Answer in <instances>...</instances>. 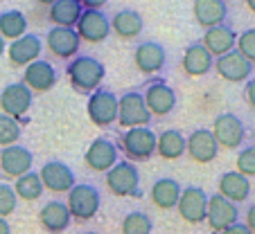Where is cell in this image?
I'll return each instance as SVG.
<instances>
[{"label":"cell","mask_w":255,"mask_h":234,"mask_svg":"<svg viewBox=\"0 0 255 234\" xmlns=\"http://www.w3.org/2000/svg\"><path fill=\"white\" fill-rule=\"evenodd\" d=\"M39 178H41V182H43V189L54 191V194H63V191L68 194L72 187L77 185L75 171H72L66 162H61V160H50V162H45L39 171Z\"/></svg>","instance_id":"9a60e30c"},{"label":"cell","mask_w":255,"mask_h":234,"mask_svg":"<svg viewBox=\"0 0 255 234\" xmlns=\"http://www.w3.org/2000/svg\"><path fill=\"white\" fill-rule=\"evenodd\" d=\"M185 153L199 164H208L217 158L219 144L210 129H197L185 138Z\"/></svg>","instance_id":"2e32d148"},{"label":"cell","mask_w":255,"mask_h":234,"mask_svg":"<svg viewBox=\"0 0 255 234\" xmlns=\"http://www.w3.org/2000/svg\"><path fill=\"white\" fill-rule=\"evenodd\" d=\"M43 182H41L39 173L36 171H29L25 173V176H20L18 180H14V194L16 198H20V201H39L41 196H43Z\"/></svg>","instance_id":"1f68e13d"},{"label":"cell","mask_w":255,"mask_h":234,"mask_svg":"<svg viewBox=\"0 0 255 234\" xmlns=\"http://www.w3.org/2000/svg\"><path fill=\"white\" fill-rule=\"evenodd\" d=\"M84 234H97V232H84Z\"/></svg>","instance_id":"ee69618b"},{"label":"cell","mask_w":255,"mask_h":234,"mask_svg":"<svg viewBox=\"0 0 255 234\" xmlns=\"http://www.w3.org/2000/svg\"><path fill=\"white\" fill-rule=\"evenodd\" d=\"M106 187H109V191H111L113 196H120V198L138 196L140 173L135 169V164L129 162V160L118 162L111 171H106Z\"/></svg>","instance_id":"5b68a950"},{"label":"cell","mask_w":255,"mask_h":234,"mask_svg":"<svg viewBox=\"0 0 255 234\" xmlns=\"http://www.w3.org/2000/svg\"><path fill=\"white\" fill-rule=\"evenodd\" d=\"M111 29L122 41H133L142 34L144 20L135 9H118L111 18Z\"/></svg>","instance_id":"f1b7e54d"},{"label":"cell","mask_w":255,"mask_h":234,"mask_svg":"<svg viewBox=\"0 0 255 234\" xmlns=\"http://www.w3.org/2000/svg\"><path fill=\"white\" fill-rule=\"evenodd\" d=\"M235 50L251 63V66H253V63H255V27L244 29V32L237 36Z\"/></svg>","instance_id":"e575fe53"},{"label":"cell","mask_w":255,"mask_h":234,"mask_svg":"<svg viewBox=\"0 0 255 234\" xmlns=\"http://www.w3.org/2000/svg\"><path fill=\"white\" fill-rule=\"evenodd\" d=\"M244 97H246V101H249L251 108H255V79H249V81H246Z\"/></svg>","instance_id":"74e56055"},{"label":"cell","mask_w":255,"mask_h":234,"mask_svg":"<svg viewBox=\"0 0 255 234\" xmlns=\"http://www.w3.org/2000/svg\"><path fill=\"white\" fill-rule=\"evenodd\" d=\"M133 63L142 75H158L167 63V52L160 43L154 41H142L133 52Z\"/></svg>","instance_id":"ac0fdd59"},{"label":"cell","mask_w":255,"mask_h":234,"mask_svg":"<svg viewBox=\"0 0 255 234\" xmlns=\"http://www.w3.org/2000/svg\"><path fill=\"white\" fill-rule=\"evenodd\" d=\"M16 205H18V198L14 194V187L7 182H0V219H7L9 214H14Z\"/></svg>","instance_id":"8d00e7d4"},{"label":"cell","mask_w":255,"mask_h":234,"mask_svg":"<svg viewBox=\"0 0 255 234\" xmlns=\"http://www.w3.org/2000/svg\"><path fill=\"white\" fill-rule=\"evenodd\" d=\"M18 138H20V124L0 113V147L7 149L11 144H18Z\"/></svg>","instance_id":"836d02e7"},{"label":"cell","mask_w":255,"mask_h":234,"mask_svg":"<svg viewBox=\"0 0 255 234\" xmlns=\"http://www.w3.org/2000/svg\"><path fill=\"white\" fill-rule=\"evenodd\" d=\"M237 173L244 178L255 176V144H249L237 153Z\"/></svg>","instance_id":"d590c367"},{"label":"cell","mask_w":255,"mask_h":234,"mask_svg":"<svg viewBox=\"0 0 255 234\" xmlns=\"http://www.w3.org/2000/svg\"><path fill=\"white\" fill-rule=\"evenodd\" d=\"M154 120L151 113L147 110L142 99V92L138 90H129L122 97H118V124L129 129H142L149 126V122Z\"/></svg>","instance_id":"277c9868"},{"label":"cell","mask_w":255,"mask_h":234,"mask_svg":"<svg viewBox=\"0 0 255 234\" xmlns=\"http://www.w3.org/2000/svg\"><path fill=\"white\" fill-rule=\"evenodd\" d=\"M100 205H102L100 191H97V187L88 185V182H77V185L68 191L66 207L75 221L95 219L97 212H100Z\"/></svg>","instance_id":"3957f363"},{"label":"cell","mask_w":255,"mask_h":234,"mask_svg":"<svg viewBox=\"0 0 255 234\" xmlns=\"http://www.w3.org/2000/svg\"><path fill=\"white\" fill-rule=\"evenodd\" d=\"M178 216L190 225H201L206 221V212H208V194L197 185H190L181 191L178 198Z\"/></svg>","instance_id":"9c48e42d"},{"label":"cell","mask_w":255,"mask_h":234,"mask_svg":"<svg viewBox=\"0 0 255 234\" xmlns=\"http://www.w3.org/2000/svg\"><path fill=\"white\" fill-rule=\"evenodd\" d=\"M23 83L32 92H48L57 83V70L50 61H34L25 68L23 72Z\"/></svg>","instance_id":"7402d4cb"},{"label":"cell","mask_w":255,"mask_h":234,"mask_svg":"<svg viewBox=\"0 0 255 234\" xmlns=\"http://www.w3.org/2000/svg\"><path fill=\"white\" fill-rule=\"evenodd\" d=\"M210 131H212V135H215L217 144L222 149H231V151L242 147V142H244V138H246L244 122L233 113H222L219 117H215Z\"/></svg>","instance_id":"ba28073f"},{"label":"cell","mask_w":255,"mask_h":234,"mask_svg":"<svg viewBox=\"0 0 255 234\" xmlns=\"http://www.w3.org/2000/svg\"><path fill=\"white\" fill-rule=\"evenodd\" d=\"M118 156H120V149L116 142H111L109 138H97L84 153V162L91 171H111L118 164Z\"/></svg>","instance_id":"7c38bea8"},{"label":"cell","mask_w":255,"mask_h":234,"mask_svg":"<svg viewBox=\"0 0 255 234\" xmlns=\"http://www.w3.org/2000/svg\"><path fill=\"white\" fill-rule=\"evenodd\" d=\"M142 99L147 110L151 113V117H167L174 108H176V92L172 86L163 81V79H156L147 86V90L142 92Z\"/></svg>","instance_id":"8fae6325"},{"label":"cell","mask_w":255,"mask_h":234,"mask_svg":"<svg viewBox=\"0 0 255 234\" xmlns=\"http://www.w3.org/2000/svg\"><path fill=\"white\" fill-rule=\"evenodd\" d=\"M222 234H251V232H249V228H246L244 223H235V225H231L228 230H224Z\"/></svg>","instance_id":"ab89813d"},{"label":"cell","mask_w":255,"mask_h":234,"mask_svg":"<svg viewBox=\"0 0 255 234\" xmlns=\"http://www.w3.org/2000/svg\"><path fill=\"white\" fill-rule=\"evenodd\" d=\"M122 234H151L154 232V221L151 216H147L144 212H129V214L122 219L120 225Z\"/></svg>","instance_id":"d6a6232c"},{"label":"cell","mask_w":255,"mask_h":234,"mask_svg":"<svg viewBox=\"0 0 255 234\" xmlns=\"http://www.w3.org/2000/svg\"><path fill=\"white\" fill-rule=\"evenodd\" d=\"M84 14L82 0H57L48 9V18L54 27H68L75 29Z\"/></svg>","instance_id":"d4e9b609"},{"label":"cell","mask_w":255,"mask_h":234,"mask_svg":"<svg viewBox=\"0 0 255 234\" xmlns=\"http://www.w3.org/2000/svg\"><path fill=\"white\" fill-rule=\"evenodd\" d=\"M32 164H34V156L23 144H11V147L0 151V173H5L7 178L18 180L20 176L32 171Z\"/></svg>","instance_id":"5bb4252c"},{"label":"cell","mask_w":255,"mask_h":234,"mask_svg":"<svg viewBox=\"0 0 255 234\" xmlns=\"http://www.w3.org/2000/svg\"><path fill=\"white\" fill-rule=\"evenodd\" d=\"M217 194L226 201H231L233 205L237 203H244L251 196V180L244 176H240L237 171H226L219 178V185H217Z\"/></svg>","instance_id":"484cf974"},{"label":"cell","mask_w":255,"mask_h":234,"mask_svg":"<svg viewBox=\"0 0 255 234\" xmlns=\"http://www.w3.org/2000/svg\"><path fill=\"white\" fill-rule=\"evenodd\" d=\"M206 223L210 225L215 232L222 234L231 225L240 223V207L233 205L231 201L222 198L219 194L208 196V212H206Z\"/></svg>","instance_id":"4fadbf2b"},{"label":"cell","mask_w":255,"mask_h":234,"mask_svg":"<svg viewBox=\"0 0 255 234\" xmlns=\"http://www.w3.org/2000/svg\"><path fill=\"white\" fill-rule=\"evenodd\" d=\"M88 117L95 126L106 129L113 122H118V95L106 88H97L95 92H91L88 97Z\"/></svg>","instance_id":"52a82bcc"},{"label":"cell","mask_w":255,"mask_h":234,"mask_svg":"<svg viewBox=\"0 0 255 234\" xmlns=\"http://www.w3.org/2000/svg\"><path fill=\"white\" fill-rule=\"evenodd\" d=\"M41 50H43V41H41L36 34H25L18 41H11V43L7 45V57H9L11 66L27 68L29 63L39 61Z\"/></svg>","instance_id":"d6986e66"},{"label":"cell","mask_w":255,"mask_h":234,"mask_svg":"<svg viewBox=\"0 0 255 234\" xmlns=\"http://www.w3.org/2000/svg\"><path fill=\"white\" fill-rule=\"evenodd\" d=\"M181 191L183 187L178 185L174 178H158V180L151 185V191H149V198L158 210L163 212H169L178 205V198H181Z\"/></svg>","instance_id":"83f0119b"},{"label":"cell","mask_w":255,"mask_h":234,"mask_svg":"<svg viewBox=\"0 0 255 234\" xmlns=\"http://www.w3.org/2000/svg\"><path fill=\"white\" fill-rule=\"evenodd\" d=\"M66 72L68 79H70V86L82 95L95 92L106 77L104 63L95 57H88V54H77L75 59H70Z\"/></svg>","instance_id":"6da1fadb"},{"label":"cell","mask_w":255,"mask_h":234,"mask_svg":"<svg viewBox=\"0 0 255 234\" xmlns=\"http://www.w3.org/2000/svg\"><path fill=\"white\" fill-rule=\"evenodd\" d=\"M215 70L222 79H226V81H231V83L249 81L251 75H253V66H251L237 50L228 52L226 57L215 59Z\"/></svg>","instance_id":"ffe728a7"},{"label":"cell","mask_w":255,"mask_h":234,"mask_svg":"<svg viewBox=\"0 0 255 234\" xmlns=\"http://www.w3.org/2000/svg\"><path fill=\"white\" fill-rule=\"evenodd\" d=\"M5 50H7V43H5V38L0 36V57H2V54H5Z\"/></svg>","instance_id":"b9f144b4"},{"label":"cell","mask_w":255,"mask_h":234,"mask_svg":"<svg viewBox=\"0 0 255 234\" xmlns=\"http://www.w3.org/2000/svg\"><path fill=\"white\" fill-rule=\"evenodd\" d=\"M235 43H237V34L228 23L219 25V27L206 29V34H203V38H201V45L208 50V54H210L212 59L226 57L228 52L235 50Z\"/></svg>","instance_id":"44dd1931"},{"label":"cell","mask_w":255,"mask_h":234,"mask_svg":"<svg viewBox=\"0 0 255 234\" xmlns=\"http://www.w3.org/2000/svg\"><path fill=\"white\" fill-rule=\"evenodd\" d=\"M156 153L165 160H178L185 153V135L176 129L156 133Z\"/></svg>","instance_id":"f546056e"},{"label":"cell","mask_w":255,"mask_h":234,"mask_svg":"<svg viewBox=\"0 0 255 234\" xmlns=\"http://www.w3.org/2000/svg\"><path fill=\"white\" fill-rule=\"evenodd\" d=\"M70 221H72L70 212H68L66 203H61V201H50V203H45V205L41 207V212H39V223H41V228H43L45 232H50V234H61V232H66L68 225H70Z\"/></svg>","instance_id":"cb8c5ba5"},{"label":"cell","mask_w":255,"mask_h":234,"mask_svg":"<svg viewBox=\"0 0 255 234\" xmlns=\"http://www.w3.org/2000/svg\"><path fill=\"white\" fill-rule=\"evenodd\" d=\"M27 34V18L20 9H7L0 14V36L5 41H18Z\"/></svg>","instance_id":"4dcf8cb0"},{"label":"cell","mask_w":255,"mask_h":234,"mask_svg":"<svg viewBox=\"0 0 255 234\" xmlns=\"http://www.w3.org/2000/svg\"><path fill=\"white\" fill-rule=\"evenodd\" d=\"M0 234H11V228L7 223V219H0Z\"/></svg>","instance_id":"60d3db41"},{"label":"cell","mask_w":255,"mask_h":234,"mask_svg":"<svg viewBox=\"0 0 255 234\" xmlns=\"http://www.w3.org/2000/svg\"><path fill=\"white\" fill-rule=\"evenodd\" d=\"M246 7H249L251 11H255V0H249V2H246Z\"/></svg>","instance_id":"7bdbcfd3"},{"label":"cell","mask_w":255,"mask_h":234,"mask_svg":"<svg viewBox=\"0 0 255 234\" xmlns=\"http://www.w3.org/2000/svg\"><path fill=\"white\" fill-rule=\"evenodd\" d=\"M32 101H34V92L29 90L23 81L7 83V86L2 88V92H0V108H2V115H7V117H11V120H16V122L29 113Z\"/></svg>","instance_id":"8992f818"},{"label":"cell","mask_w":255,"mask_h":234,"mask_svg":"<svg viewBox=\"0 0 255 234\" xmlns=\"http://www.w3.org/2000/svg\"><path fill=\"white\" fill-rule=\"evenodd\" d=\"M75 32L86 43H104L111 34V20L102 9H84Z\"/></svg>","instance_id":"30bf717a"},{"label":"cell","mask_w":255,"mask_h":234,"mask_svg":"<svg viewBox=\"0 0 255 234\" xmlns=\"http://www.w3.org/2000/svg\"><path fill=\"white\" fill-rule=\"evenodd\" d=\"M181 66H183V72L188 77H203L215 68V59L208 54V50L201 45V41H194L185 50Z\"/></svg>","instance_id":"4316f807"},{"label":"cell","mask_w":255,"mask_h":234,"mask_svg":"<svg viewBox=\"0 0 255 234\" xmlns=\"http://www.w3.org/2000/svg\"><path fill=\"white\" fill-rule=\"evenodd\" d=\"M118 149H122L129 162H144L156 153V133L149 126L129 129L120 135Z\"/></svg>","instance_id":"7a4b0ae2"},{"label":"cell","mask_w":255,"mask_h":234,"mask_svg":"<svg viewBox=\"0 0 255 234\" xmlns=\"http://www.w3.org/2000/svg\"><path fill=\"white\" fill-rule=\"evenodd\" d=\"M45 45L57 59H75L82 48V38L75 29L68 27H50L45 34Z\"/></svg>","instance_id":"e0dca14e"},{"label":"cell","mask_w":255,"mask_h":234,"mask_svg":"<svg viewBox=\"0 0 255 234\" xmlns=\"http://www.w3.org/2000/svg\"><path fill=\"white\" fill-rule=\"evenodd\" d=\"M192 14L201 27L212 29L226 23L228 18V5L224 0H197L192 5Z\"/></svg>","instance_id":"603a6c76"},{"label":"cell","mask_w":255,"mask_h":234,"mask_svg":"<svg viewBox=\"0 0 255 234\" xmlns=\"http://www.w3.org/2000/svg\"><path fill=\"white\" fill-rule=\"evenodd\" d=\"M246 228H249L251 234H255V205H251L249 210H246Z\"/></svg>","instance_id":"f35d334b"}]
</instances>
